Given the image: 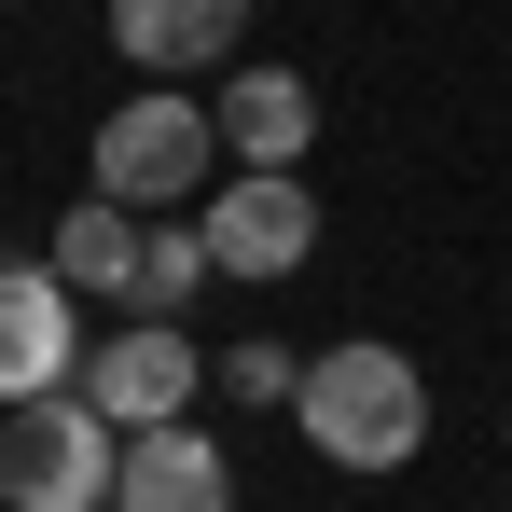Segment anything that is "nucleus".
I'll return each mask as SVG.
<instances>
[{
	"label": "nucleus",
	"mask_w": 512,
	"mask_h": 512,
	"mask_svg": "<svg viewBox=\"0 0 512 512\" xmlns=\"http://www.w3.org/2000/svg\"><path fill=\"white\" fill-rule=\"evenodd\" d=\"M84 388V305L56 263H0V416Z\"/></svg>",
	"instance_id": "nucleus-5"
},
{
	"label": "nucleus",
	"mask_w": 512,
	"mask_h": 512,
	"mask_svg": "<svg viewBox=\"0 0 512 512\" xmlns=\"http://www.w3.org/2000/svg\"><path fill=\"white\" fill-rule=\"evenodd\" d=\"M208 374H222V402H277V416L305 402V360H291V346H277V333H250V346H222Z\"/></svg>",
	"instance_id": "nucleus-12"
},
{
	"label": "nucleus",
	"mask_w": 512,
	"mask_h": 512,
	"mask_svg": "<svg viewBox=\"0 0 512 512\" xmlns=\"http://www.w3.org/2000/svg\"><path fill=\"white\" fill-rule=\"evenodd\" d=\"M194 388H208V360H194V333H167V319H111V333L84 346V402L125 429V443H139V429H180Z\"/></svg>",
	"instance_id": "nucleus-4"
},
{
	"label": "nucleus",
	"mask_w": 512,
	"mask_h": 512,
	"mask_svg": "<svg viewBox=\"0 0 512 512\" xmlns=\"http://www.w3.org/2000/svg\"><path fill=\"white\" fill-rule=\"evenodd\" d=\"M111 485H125V429L84 388L0 416V512H111Z\"/></svg>",
	"instance_id": "nucleus-3"
},
{
	"label": "nucleus",
	"mask_w": 512,
	"mask_h": 512,
	"mask_svg": "<svg viewBox=\"0 0 512 512\" xmlns=\"http://www.w3.org/2000/svg\"><path fill=\"white\" fill-rule=\"evenodd\" d=\"M250 28V0H111V42L153 70V84H180V70H208L222 42Z\"/></svg>",
	"instance_id": "nucleus-9"
},
{
	"label": "nucleus",
	"mask_w": 512,
	"mask_h": 512,
	"mask_svg": "<svg viewBox=\"0 0 512 512\" xmlns=\"http://www.w3.org/2000/svg\"><path fill=\"white\" fill-rule=\"evenodd\" d=\"M111 512H236V471H222V443H208L194 416H180V429H139Z\"/></svg>",
	"instance_id": "nucleus-8"
},
{
	"label": "nucleus",
	"mask_w": 512,
	"mask_h": 512,
	"mask_svg": "<svg viewBox=\"0 0 512 512\" xmlns=\"http://www.w3.org/2000/svg\"><path fill=\"white\" fill-rule=\"evenodd\" d=\"M194 222H208V263L222 277H305V250H319V194L305 180H250V167L222 180Z\"/></svg>",
	"instance_id": "nucleus-6"
},
{
	"label": "nucleus",
	"mask_w": 512,
	"mask_h": 512,
	"mask_svg": "<svg viewBox=\"0 0 512 512\" xmlns=\"http://www.w3.org/2000/svg\"><path fill=\"white\" fill-rule=\"evenodd\" d=\"M97 194H111L125 222H194V208L222 194V111L180 97V84H139L97 125Z\"/></svg>",
	"instance_id": "nucleus-2"
},
{
	"label": "nucleus",
	"mask_w": 512,
	"mask_h": 512,
	"mask_svg": "<svg viewBox=\"0 0 512 512\" xmlns=\"http://www.w3.org/2000/svg\"><path fill=\"white\" fill-rule=\"evenodd\" d=\"M222 153H236L250 180H305V153H319L305 70H222Z\"/></svg>",
	"instance_id": "nucleus-7"
},
{
	"label": "nucleus",
	"mask_w": 512,
	"mask_h": 512,
	"mask_svg": "<svg viewBox=\"0 0 512 512\" xmlns=\"http://www.w3.org/2000/svg\"><path fill=\"white\" fill-rule=\"evenodd\" d=\"M139 250H153V222H125V208H111V194H84V208H70V222H56V277H70V305H125V291H139Z\"/></svg>",
	"instance_id": "nucleus-10"
},
{
	"label": "nucleus",
	"mask_w": 512,
	"mask_h": 512,
	"mask_svg": "<svg viewBox=\"0 0 512 512\" xmlns=\"http://www.w3.org/2000/svg\"><path fill=\"white\" fill-rule=\"evenodd\" d=\"M291 429H305L333 471H416V443H429V374L402 360V346H374V333H360V346H319Z\"/></svg>",
	"instance_id": "nucleus-1"
},
{
	"label": "nucleus",
	"mask_w": 512,
	"mask_h": 512,
	"mask_svg": "<svg viewBox=\"0 0 512 512\" xmlns=\"http://www.w3.org/2000/svg\"><path fill=\"white\" fill-rule=\"evenodd\" d=\"M222 263H208V222H153V250H139V291H125V319H167L180 333V305L208 291Z\"/></svg>",
	"instance_id": "nucleus-11"
}]
</instances>
